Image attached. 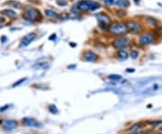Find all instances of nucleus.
Masks as SVG:
<instances>
[{
  "mask_svg": "<svg viewBox=\"0 0 162 134\" xmlns=\"http://www.w3.org/2000/svg\"><path fill=\"white\" fill-rule=\"evenodd\" d=\"M27 78L26 77H24V78H21L20 80H18V81H16L15 83H14V85H12L13 87H15V86H18V85H20L21 84H23L25 80H26Z\"/></svg>",
  "mask_w": 162,
  "mask_h": 134,
  "instance_id": "412c9836",
  "label": "nucleus"
},
{
  "mask_svg": "<svg viewBox=\"0 0 162 134\" xmlns=\"http://www.w3.org/2000/svg\"><path fill=\"white\" fill-rule=\"evenodd\" d=\"M108 79L113 80V81H119L122 79V76L121 75H117V74H111L108 76Z\"/></svg>",
  "mask_w": 162,
  "mask_h": 134,
  "instance_id": "dca6fc26",
  "label": "nucleus"
},
{
  "mask_svg": "<svg viewBox=\"0 0 162 134\" xmlns=\"http://www.w3.org/2000/svg\"><path fill=\"white\" fill-rule=\"evenodd\" d=\"M37 37V34L35 32H30L26 34L21 40V45L22 46H28L29 44L34 40V39Z\"/></svg>",
  "mask_w": 162,
  "mask_h": 134,
  "instance_id": "9b49d317",
  "label": "nucleus"
},
{
  "mask_svg": "<svg viewBox=\"0 0 162 134\" xmlns=\"http://www.w3.org/2000/svg\"><path fill=\"white\" fill-rule=\"evenodd\" d=\"M155 40V35L151 32H146L142 33L139 39H138V43L140 46H148L149 44L153 43Z\"/></svg>",
  "mask_w": 162,
  "mask_h": 134,
  "instance_id": "39448f33",
  "label": "nucleus"
},
{
  "mask_svg": "<svg viewBox=\"0 0 162 134\" xmlns=\"http://www.w3.org/2000/svg\"><path fill=\"white\" fill-rule=\"evenodd\" d=\"M129 57V54L126 51H118L116 52V58L120 60H125Z\"/></svg>",
  "mask_w": 162,
  "mask_h": 134,
  "instance_id": "f8f14e48",
  "label": "nucleus"
},
{
  "mask_svg": "<svg viewBox=\"0 0 162 134\" xmlns=\"http://www.w3.org/2000/svg\"><path fill=\"white\" fill-rule=\"evenodd\" d=\"M143 134H162V131H158V130H150L143 132Z\"/></svg>",
  "mask_w": 162,
  "mask_h": 134,
  "instance_id": "4be33fe9",
  "label": "nucleus"
},
{
  "mask_svg": "<svg viewBox=\"0 0 162 134\" xmlns=\"http://www.w3.org/2000/svg\"><path fill=\"white\" fill-rule=\"evenodd\" d=\"M113 47L117 51H125L129 48V40L124 36H120L113 40L112 43Z\"/></svg>",
  "mask_w": 162,
  "mask_h": 134,
  "instance_id": "20e7f679",
  "label": "nucleus"
},
{
  "mask_svg": "<svg viewBox=\"0 0 162 134\" xmlns=\"http://www.w3.org/2000/svg\"><path fill=\"white\" fill-rule=\"evenodd\" d=\"M57 3L61 7H65L68 4V2L66 1V0H57Z\"/></svg>",
  "mask_w": 162,
  "mask_h": 134,
  "instance_id": "b1692460",
  "label": "nucleus"
},
{
  "mask_svg": "<svg viewBox=\"0 0 162 134\" xmlns=\"http://www.w3.org/2000/svg\"><path fill=\"white\" fill-rule=\"evenodd\" d=\"M45 14L51 18H59V15L53 10H45Z\"/></svg>",
  "mask_w": 162,
  "mask_h": 134,
  "instance_id": "4468645a",
  "label": "nucleus"
},
{
  "mask_svg": "<svg viewBox=\"0 0 162 134\" xmlns=\"http://www.w3.org/2000/svg\"><path fill=\"white\" fill-rule=\"evenodd\" d=\"M18 125H19L18 121L15 120H12V119L3 120V122H2V126H3L4 130H6L7 131H12V130H15L18 127Z\"/></svg>",
  "mask_w": 162,
  "mask_h": 134,
  "instance_id": "9d476101",
  "label": "nucleus"
},
{
  "mask_svg": "<svg viewBox=\"0 0 162 134\" xmlns=\"http://www.w3.org/2000/svg\"><path fill=\"white\" fill-rule=\"evenodd\" d=\"M32 134H37V133H32Z\"/></svg>",
  "mask_w": 162,
  "mask_h": 134,
  "instance_id": "c85d7f7f",
  "label": "nucleus"
},
{
  "mask_svg": "<svg viewBox=\"0 0 162 134\" xmlns=\"http://www.w3.org/2000/svg\"><path fill=\"white\" fill-rule=\"evenodd\" d=\"M22 124L27 128H36V129H40L43 127V124L39 121L38 120L32 118V117H25L23 118L21 121Z\"/></svg>",
  "mask_w": 162,
  "mask_h": 134,
  "instance_id": "423d86ee",
  "label": "nucleus"
},
{
  "mask_svg": "<svg viewBox=\"0 0 162 134\" xmlns=\"http://www.w3.org/2000/svg\"><path fill=\"white\" fill-rule=\"evenodd\" d=\"M109 32L111 34L120 37V36H124L125 34L128 33V29L125 24L122 23H116L113 24H111L110 27L108 28Z\"/></svg>",
  "mask_w": 162,
  "mask_h": 134,
  "instance_id": "f257e3e1",
  "label": "nucleus"
},
{
  "mask_svg": "<svg viewBox=\"0 0 162 134\" xmlns=\"http://www.w3.org/2000/svg\"><path fill=\"white\" fill-rule=\"evenodd\" d=\"M124 134H143V132L139 130H129Z\"/></svg>",
  "mask_w": 162,
  "mask_h": 134,
  "instance_id": "6ab92c4d",
  "label": "nucleus"
},
{
  "mask_svg": "<svg viewBox=\"0 0 162 134\" xmlns=\"http://www.w3.org/2000/svg\"><path fill=\"white\" fill-rule=\"evenodd\" d=\"M147 124L155 127V126H158V125L162 124V120H152V121H147Z\"/></svg>",
  "mask_w": 162,
  "mask_h": 134,
  "instance_id": "2eb2a0df",
  "label": "nucleus"
},
{
  "mask_svg": "<svg viewBox=\"0 0 162 134\" xmlns=\"http://www.w3.org/2000/svg\"><path fill=\"white\" fill-rule=\"evenodd\" d=\"M131 57H132L133 59H134V60L137 59V58L139 57V52H138V51H134V50L132 51V52H131Z\"/></svg>",
  "mask_w": 162,
  "mask_h": 134,
  "instance_id": "5701e85b",
  "label": "nucleus"
},
{
  "mask_svg": "<svg viewBox=\"0 0 162 134\" xmlns=\"http://www.w3.org/2000/svg\"><path fill=\"white\" fill-rule=\"evenodd\" d=\"M96 18L98 20V23H99V25H100L101 28L106 29V28L110 27V25H111V19H110V17L106 14L101 13V14L96 15Z\"/></svg>",
  "mask_w": 162,
  "mask_h": 134,
  "instance_id": "0eeeda50",
  "label": "nucleus"
},
{
  "mask_svg": "<svg viewBox=\"0 0 162 134\" xmlns=\"http://www.w3.org/2000/svg\"><path fill=\"white\" fill-rule=\"evenodd\" d=\"M23 17L30 22H37L39 20H40L42 18V15H40V11L36 8L33 7H26L24 14H23Z\"/></svg>",
  "mask_w": 162,
  "mask_h": 134,
  "instance_id": "f03ea898",
  "label": "nucleus"
},
{
  "mask_svg": "<svg viewBox=\"0 0 162 134\" xmlns=\"http://www.w3.org/2000/svg\"><path fill=\"white\" fill-rule=\"evenodd\" d=\"M59 18H61V19H67V18H68V15H67V14L59 15Z\"/></svg>",
  "mask_w": 162,
  "mask_h": 134,
  "instance_id": "a878e982",
  "label": "nucleus"
},
{
  "mask_svg": "<svg viewBox=\"0 0 162 134\" xmlns=\"http://www.w3.org/2000/svg\"><path fill=\"white\" fill-rule=\"evenodd\" d=\"M129 5H130V2L128 0H122V1L119 3V6L122 7H129Z\"/></svg>",
  "mask_w": 162,
  "mask_h": 134,
  "instance_id": "aec40b11",
  "label": "nucleus"
},
{
  "mask_svg": "<svg viewBox=\"0 0 162 134\" xmlns=\"http://www.w3.org/2000/svg\"><path fill=\"white\" fill-rule=\"evenodd\" d=\"M3 23H5V19L4 18H0V24H2Z\"/></svg>",
  "mask_w": 162,
  "mask_h": 134,
  "instance_id": "cd10ccee",
  "label": "nucleus"
},
{
  "mask_svg": "<svg viewBox=\"0 0 162 134\" xmlns=\"http://www.w3.org/2000/svg\"><path fill=\"white\" fill-rule=\"evenodd\" d=\"M2 14L5 15H7V16H8L9 18H15V17L17 16V15H16L15 12H14L13 10H9V9L4 10V11L2 12Z\"/></svg>",
  "mask_w": 162,
  "mask_h": 134,
  "instance_id": "ddd939ff",
  "label": "nucleus"
},
{
  "mask_svg": "<svg viewBox=\"0 0 162 134\" xmlns=\"http://www.w3.org/2000/svg\"><path fill=\"white\" fill-rule=\"evenodd\" d=\"M8 108H9V105H6V106H4L3 108H2V107L0 108V112H2V113H3V112H5V111H6L7 109H8Z\"/></svg>",
  "mask_w": 162,
  "mask_h": 134,
  "instance_id": "bb28decb",
  "label": "nucleus"
},
{
  "mask_svg": "<svg viewBox=\"0 0 162 134\" xmlns=\"http://www.w3.org/2000/svg\"><path fill=\"white\" fill-rule=\"evenodd\" d=\"M77 7L80 11H94L100 8L99 4L93 0H82L78 2Z\"/></svg>",
  "mask_w": 162,
  "mask_h": 134,
  "instance_id": "7ed1b4c3",
  "label": "nucleus"
},
{
  "mask_svg": "<svg viewBox=\"0 0 162 134\" xmlns=\"http://www.w3.org/2000/svg\"><path fill=\"white\" fill-rule=\"evenodd\" d=\"M122 0H104V2L107 6H113V5H119V3Z\"/></svg>",
  "mask_w": 162,
  "mask_h": 134,
  "instance_id": "f3484780",
  "label": "nucleus"
},
{
  "mask_svg": "<svg viewBox=\"0 0 162 134\" xmlns=\"http://www.w3.org/2000/svg\"><path fill=\"white\" fill-rule=\"evenodd\" d=\"M48 111L50 113H54V114L58 113V112H59V110H58V108H57V106L55 105H50L48 106Z\"/></svg>",
  "mask_w": 162,
  "mask_h": 134,
  "instance_id": "a211bd4d",
  "label": "nucleus"
},
{
  "mask_svg": "<svg viewBox=\"0 0 162 134\" xmlns=\"http://www.w3.org/2000/svg\"><path fill=\"white\" fill-rule=\"evenodd\" d=\"M99 59V55L93 51H85L82 54V60L87 62H97Z\"/></svg>",
  "mask_w": 162,
  "mask_h": 134,
  "instance_id": "1a4fd4ad",
  "label": "nucleus"
},
{
  "mask_svg": "<svg viewBox=\"0 0 162 134\" xmlns=\"http://www.w3.org/2000/svg\"><path fill=\"white\" fill-rule=\"evenodd\" d=\"M125 24L127 26L128 32H131L133 34H139L142 31L141 25L138 22H136V21H129Z\"/></svg>",
  "mask_w": 162,
  "mask_h": 134,
  "instance_id": "6e6552de",
  "label": "nucleus"
},
{
  "mask_svg": "<svg viewBox=\"0 0 162 134\" xmlns=\"http://www.w3.org/2000/svg\"><path fill=\"white\" fill-rule=\"evenodd\" d=\"M148 20V22H150V24H152V25H156L157 24V21L154 19V18H149V19H147Z\"/></svg>",
  "mask_w": 162,
  "mask_h": 134,
  "instance_id": "393cba45",
  "label": "nucleus"
}]
</instances>
